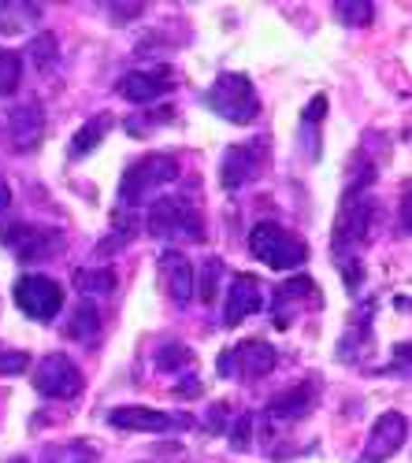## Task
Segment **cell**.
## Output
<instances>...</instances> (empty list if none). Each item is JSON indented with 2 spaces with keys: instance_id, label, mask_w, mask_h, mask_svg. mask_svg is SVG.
I'll return each mask as SVG.
<instances>
[{
  "instance_id": "cell-11",
  "label": "cell",
  "mask_w": 412,
  "mask_h": 463,
  "mask_svg": "<svg viewBox=\"0 0 412 463\" xmlns=\"http://www.w3.org/2000/svg\"><path fill=\"white\" fill-rule=\"evenodd\" d=\"M260 167H264V141L231 145L227 156H223V164H219V185L223 189H242L260 175Z\"/></svg>"
},
{
  "instance_id": "cell-4",
  "label": "cell",
  "mask_w": 412,
  "mask_h": 463,
  "mask_svg": "<svg viewBox=\"0 0 412 463\" xmlns=\"http://www.w3.org/2000/svg\"><path fill=\"white\" fill-rule=\"evenodd\" d=\"M149 234L153 238H190V241H205V222L197 215L194 204H186L182 197H160L149 208Z\"/></svg>"
},
{
  "instance_id": "cell-19",
  "label": "cell",
  "mask_w": 412,
  "mask_h": 463,
  "mask_svg": "<svg viewBox=\"0 0 412 463\" xmlns=\"http://www.w3.org/2000/svg\"><path fill=\"white\" fill-rule=\"evenodd\" d=\"M74 286H79L82 297H108L116 289V275H111L108 267H82V271L74 275Z\"/></svg>"
},
{
  "instance_id": "cell-34",
  "label": "cell",
  "mask_w": 412,
  "mask_h": 463,
  "mask_svg": "<svg viewBox=\"0 0 412 463\" xmlns=\"http://www.w3.org/2000/svg\"><path fill=\"white\" fill-rule=\"evenodd\" d=\"M8 463H26V459H8Z\"/></svg>"
},
{
  "instance_id": "cell-31",
  "label": "cell",
  "mask_w": 412,
  "mask_h": 463,
  "mask_svg": "<svg viewBox=\"0 0 412 463\" xmlns=\"http://www.w3.org/2000/svg\"><path fill=\"white\" fill-rule=\"evenodd\" d=\"M323 111H327V97H312V104L305 108V123H312V127H316V123L323 119Z\"/></svg>"
},
{
  "instance_id": "cell-8",
  "label": "cell",
  "mask_w": 412,
  "mask_h": 463,
  "mask_svg": "<svg viewBox=\"0 0 412 463\" xmlns=\"http://www.w3.org/2000/svg\"><path fill=\"white\" fill-rule=\"evenodd\" d=\"M15 304L23 307V316H30L37 323H49L63 307V289L45 275H23L15 282Z\"/></svg>"
},
{
  "instance_id": "cell-10",
  "label": "cell",
  "mask_w": 412,
  "mask_h": 463,
  "mask_svg": "<svg viewBox=\"0 0 412 463\" xmlns=\"http://www.w3.org/2000/svg\"><path fill=\"white\" fill-rule=\"evenodd\" d=\"M108 422L116 430H134V434H168L178 427H190V419H175L168 411L157 408H141V404H127V408H111Z\"/></svg>"
},
{
  "instance_id": "cell-32",
  "label": "cell",
  "mask_w": 412,
  "mask_h": 463,
  "mask_svg": "<svg viewBox=\"0 0 412 463\" xmlns=\"http://www.w3.org/2000/svg\"><path fill=\"white\" fill-rule=\"evenodd\" d=\"M175 397H186V401H194V397H201V382H197V378H186V382H178V390H175Z\"/></svg>"
},
{
  "instance_id": "cell-33",
  "label": "cell",
  "mask_w": 412,
  "mask_h": 463,
  "mask_svg": "<svg viewBox=\"0 0 412 463\" xmlns=\"http://www.w3.org/2000/svg\"><path fill=\"white\" fill-rule=\"evenodd\" d=\"M8 204H12V185L8 178H0V212H8Z\"/></svg>"
},
{
  "instance_id": "cell-17",
  "label": "cell",
  "mask_w": 412,
  "mask_h": 463,
  "mask_svg": "<svg viewBox=\"0 0 412 463\" xmlns=\"http://www.w3.org/2000/svg\"><path fill=\"white\" fill-rule=\"evenodd\" d=\"M312 408H316V385L312 382H297L268 401V415H275V419H302Z\"/></svg>"
},
{
  "instance_id": "cell-14",
  "label": "cell",
  "mask_w": 412,
  "mask_h": 463,
  "mask_svg": "<svg viewBox=\"0 0 412 463\" xmlns=\"http://www.w3.org/2000/svg\"><path fill=\"white\" fill-rule=\"evenodd\" d=\"M160 286H164V293L175 300V304H190L194 300V289H197V275H194V263L186 260L182 252H175V249H168L164 256H160Z\"/></svg>"
},
{
  "instance_id": "cell-6",
  "label": "cell",
  "mask_w": 412,
  "mask_h": 463,
  "mask_svg": "<svg viewBox=\"0 0 412 463\" xmlns=\"http://www.w3.org/2000/svg\"><path fill=\"white\" fill-rule=\"evenodd\" d=\"M0 241L12 249L15 260H23V263H42V260H49V256L60 252L63 234H60V230H49V226L8 222V226H0Z\"/></svg>"
},
{
  "instance_id": "cell-29",
  "label": "cell",
  "mask_w": 412,
  "mask_h": 463,
  "mask_svg": "<svg viewBox=\"0 0 412 463\" xmlns=\"http://www.w3.org/2000/svg\"><path fill=\"white\" fill-rule=\"evenodd\" d=\"M30 367V356L19 353V349H0V374H23Z\"/></svg>"
},
{
  "instance_id": "cell-12",
  "label": "cell",
  "mask_w": 412,
  "mask_h": 463,
  "mask_svg": "<svg viewBox=\"0 0 412 463\" xmlns=\"http://www.w3.org/2000/svg\"><path fill=\"white\" fill-rule=\"evenodd\" d=\"M405 434H408V422L401 411H383L376 419V427H371V438L360 452L357 463H387L401 445H405Z\"/></svg>"
},
{
  "instance_id": "cell-16",
  "label": "cell",
  "mask_w": 412,
  "mask_h": 463,
  "mask_svg": "<svg viewBox=\"0 0 412 463\" xmlns=\"http://www.w3.org/2000/svg\"><path fill=\"white\" fill-rule=\"evenodd\" d=\"M260 304H264V289L253 275H238L227 289V304H223V323L227 326H242L249 316L260 312Z\"/></svg>"
},
{
  "instance_id": "cell-15",
  "label": "cell",
  "mask_w": 412,
  "mask_h": 463,
  "mask_svg": "<svg viewBox=\"0 0 412 463\" xmlns=\"http://www.w3.org/2000/svg\"><path fill=\"white\" fill-rule=\"evenodd\" d=\"M42 137H45V108L37 100L19 104L8 115V141H12V148L15 152H30Z\"/></svg>"
},
{
  "instance_id": "cell-30",
  "label": "cell",
  "mask_w": 412,
  "mask_h": 463,
  "mask_svg": "<svg viewBox=\"0 0 412 463\" xmlns=\"http://www.w3.org/2000/svg\"><path fill=\"white\" fill-rule=\"evenodd\" d=\"M223 430H227V404L216 401L208 411V434H223Z\"/></svg>"
},
{
  "instance_id": "cell-3",
  "label": "cell",
  "mask_w": 412,
  "mask_h": 463,
  "mask_svg": "<svg viewBox=\"0 0 412 463\" xmlns=\"http://www.w3.org/2000/svg\"><path fill=\"white\" fill-rule=\"evenodd\" d=\"M178 178V160L168 156V152H157V156H141L138 164H130L123 171V182H120V201L123 204H141L149 193L168 185Z\"/></svg>"
},
{
  "instance_id": "cell-26",
  "label": "cell",
  "mask_w": 412,
  "mask_h": 463,
  "mask_svg": "<svg viewBox=\"0 0 412 463\" xmlns=\"http://www.w3.org/2000/svg\"><path fill=\"white\" fill-rule=\"evenodd\" d=\"M157 367L160 371H190L194 367V353L186 349V345L171 341V345H164V349L157 353Z\"/></svg>"
},
{
  "instance_id": "cell-25",
  "label": "cell",
  "mask_w": 412,
  "mask_h": 463,
  "mask_svg": "<svg viewBox=\"0 0 412 463\" xmlns=\"http://www.w3.org/2000/svg\"><path fill=\"white\" fill-rule=\"evenodd\" d=\"M334 15H339L346 26H368L371 19H376V8L368 5V0H339V5H334Z\"/></svg>"
},
{
  "instance_id": "cell-1",
  "label": "cell",
  "mask_w": 412,
  "mask_h": 463,
  "mask_svg": "<svg viewBox=\"0 0 412 463\" xmlns=\"http://www.w3.org/2000/svg\"><path fill=\"white\" fill-rule=\"evenodd\" d=\"M205 104L219 115V119H227L235 127H245L260 115V97L249 82V74H238V71H223L212 82V90L205 93Z\"/></svg>"
},
{
  "instance_id": "cell-24",
  "label": "cell",
  "mask_w": 412,
  "mask_h": 463,
  "mask_svg": "<svg viewBox=\"0 0 412 463\" xmlns=\"http://www.w3.org/2000/svg\"><path fill=\"white\" fill-rule=\"evenodd\" d=\"M23 79V56L12 49H0V97H12Z\"/></svg>"
},
{
  "instance_id": "cell-28",
  "label": "cell",
  "mask_w": 412,
  "mask_h": 463,
  "mask_svg": "<svg viewBox=\"0 0 412 463\" xmlns=\"http://www.w3.org/2000/svg\"><path fill=\"white\" fill-rule=\"evenodd\" d=\"M249 445H253V415H249V411H242V415L235 419V427H231V449L245 452Z\"/></svg>"
},
{
  "instance_id": "cell-27",
  "label": "cell",
  "mask_w": 412,
  "mask_h": 463,
  "mask_svg": "<svg viewBox=\"0 0 412 463\" xmlns=\"http://www.w3.org/2000/svg\"><path fill=\"white\" fill-rule=\"evenodd\" d=\"M219 279H223V260H219V256H208V260L201 263V286H197L194 293H201V300L212 304L216 293H219Z\"/></svg>"
},
{
  "instance_id": "cell-22",
  "label": "cell",
  "mask_w": 412,
  "mask_h": 463,
  "mask_svg": "<svg viewBox=\"0 0 412 463\" xmlns=\"http://www.w3.org/2000/svg\"><path fill=\"white\" fill-rule=\"evenodd\" d=\"M30 63L37 67V71H49L56 60H60V45H56V33H49V30H42V33H34V42H30Z\"/></svg>"
},
{
  "instance_id": "cell-13",
  "label": "cell",
  "mask_w": 412,
  "mask_h": 463,
  "mask_svg": "<svg viewBox=\"0 0 412 463\" xmlns=\"http://www.w3.org/2000/svg\"><path fill=\"white\" fill-rule=\"evenodd\" d=\"M171 86H175L171 71H168V67H153V71H130V74H123L116 90H120V97L130 100V104H153V100L168 97Z\"/></svg>"
},
{
  "instance_id": "cell-21",
  "label": "cell",
  "mask_w": 412,
  "mask_h": 463,
  "mask_svg": "<svg viewBox=\"0 0 412 463\" xmlns=\"http://www.w3.org/2000/svg\"><path fill=\"white\" fill-rule=\"evenodd\" d=\"M97 330H101V316H97V307H93L90 300L74 307V316H71V323H67V337H71V341H93V337H97Z\"/></svg>"
},
{
  "instance_id": "cell-9",
  "label": "cell",
  "mask_w": 412,
  "mask_h": 463,
  "mask_svg": "<svg viewBox=\"0 0 412 463\" xmlns=\"http://www.w3.org/2000/svg\"><path fill=\"white\" fill-rule=\"evenodd\" d=\"M275 364H279V353L272 349V345L260 341V337H249V341L238 345V349L219 356V374H238V378L256 382V378L272 374Z\"/></svg>"
},
{
  "instance_id": "cell-23",
  "label": "cell",
  "mask_w": 412,
  "mask_h": 463,
  "mask_svg": "<svg viewBox=\"0 0 412 463\" xmlns=\"http://www.w3.org/2000/svg\"><path fill=\"white\" fill-rule=\"evenodd\" d=\"M37 23V8L30 5H0V33H23Z\"/></svg>"
},
{
  "instance_id": "cell-20",
  "label": "cell",
  "mask_w": 412,
  "mask_h": 463,
  "mask_svg": "<svg viewBox=\"0 0 412 463\" xmlns=\"http://www.w3.org/2000/svg\"><path fill=\"white\" fill-rule=\"evenodd\" d=\"M45 463H97V445L93 441H63L45 449Z\"/></svg>"
},
{
  "instance_id": "cell-7",
  "label": "cell",
  "mask_w": 412,
  "mask_h": 463,
  "mask_svg": "<svg viewBox=\"0 0 412 463\" xmlns=\"http://www.w3.org/2000/svg\"><path fill=\"white\" fill-rule=\"evenodd\" d=\"M82 371L74 367L63 353H49L42 364L34 367V390L49 397V401H71V397H79L82 393Z\"/></svg>"
},
{
  "instance_id": "cell-18",
  "label": "cell",
  "mask_w": 412,
  "mask_h": 463,
  "mask_svg": "<svg viewBox=\"0 0 412 463\" xmlns=\"http://www.w3.org/2000/svg\"><path fill=\"white\" fill-rule=\"evenodd\" d=\"M108 130H111V115L108 111H101V115H93L90 123H82L79 134L71 137V160H86L90 152L108 137Z\"/></svg>"
},
{
  "instance_id": "cell-2",
  "label": "cell",
  "mask_w": 412,
  "mask_h": 463,
  "mask_svg": "<svg viewBox=\"0 0 412 463\" xmlns=\"http://www.w3.org/2000/svg\"><path fill=\"white\" fill-rule=\"evenodd\" d=\"M249 252L260 260V263H268L272 271H293V267H302L309 260V245L290 234L286 226L279 222H260L253 226V234H249Z\"/></svg>"
},
{
  "instance_id": "cell-5",
  "label": "cell",
  "mask_w": 412,
  "mask_h": 463,
  "mask_svg": "<svg viewBox=\"0 0 412 463\" xmlns=\"http://www.w3.org/2000/svg\"><path fill=\"white\" fill-rule=\"evenodd\" d=\"M371 215H376V201H368V197H350L342 204L339 219H334V230H331V252L339 263L360 256V241L371 230Z\"/></svg>"
}]
</instances>
